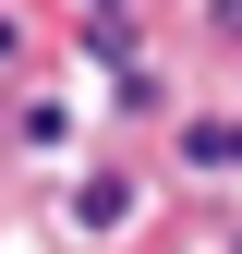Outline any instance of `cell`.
<instances>
[{
  "mask_svg": "<svg viewBox=\"0 0 242 254\" xmlns=\"http://www.w3.org/2000/svg\"><path fill=\"white\" fill-rule=\"evenodd\" d=\"M73 218H85V230H121V218H133V194H121V182H85Z\"/></svg>",
  "mask_w": 242,
  "mask_h": 254,
  "instance_id": "1",
  "label": "cell"
},
{
  "mask_svg": "<svg viewBox=\"0 0 242 254\" xmlns=\"http://www.w3.org/2000/svg\"><path fill=\"white\" fill-rule=\"evenodd\" d=\"M230 254H242V242H230Z\"/></svg>",
  "mask_w": 242,
  "mask_h": 254,
  "instance_id": "2",
  "label": "cell"
}]
</instances>
